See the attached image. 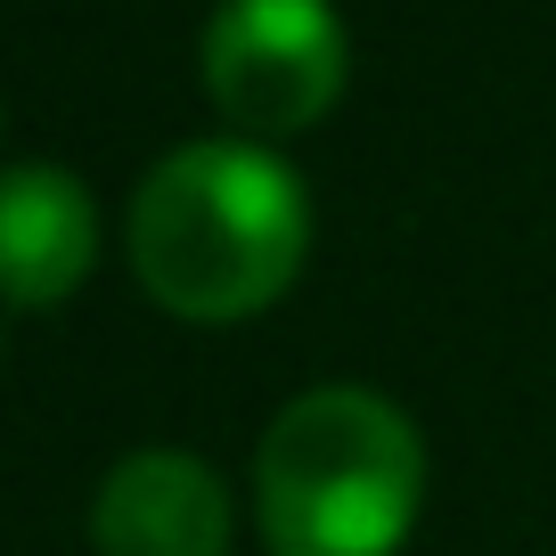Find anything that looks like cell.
<instances>
[{
	"instance_id": "5",
	"label": "cell",
	"mask_w": 556,
	"mask_h": 556,
	"mask_svg": "<svg viewBox=\"0 0 556 556\" xmlns=\"http://www.w3.org/2000/svg\"><path fill=\"white\" fill-rule=\"evenodd\" d=\"M99 262V205L58 164H9L0 173V303L50 312Z\"/></svg>"
},
{
	"instance_id": "4",
	"label": "cell",
	"mask_w": 556,
	"mask_h": 556,
	"mask_svg": "<svg viewBox=\"0 0 556 556\" xmlns=\"http://www.w3.org/2000/svg\"><path fill=\"white\" fill-rule=\"evenodd\" d=\"M90 540L99 556H229L238 516H229L222 475L197 451H131L106 467L90 500Z\"/></svg>"
},
{
	"instance_id": "1",
	"label": "cell",
	"mask_w": 556,
	"mask_h": 556,
	"mask_svg": "<svg viewBox=\"0 0 556 556\" xmlns=\"http://www.w3.org/2000/svg\"><path fill=\"white\" fill-rule=\"evenodd\" d=\"M123 245L173 319L238 328L295 287L312 254V197L254 139H189L139 180Z\"/></svg>"
},
{
	"instance_id": "3",
	"label": "cell",
	"mask_w": 556,
	"mask_h": 556,
	"mask_svg": "<svg viewBox=\"0 0 556 556\" xmlns=\"http://www.w3.org/2000/svg\"><path fill=\"white\" fill-rule=\"evenodd\" d=\"M205 99L238 139H295L344 99V25L328 0H222L205 25Z\"/></svg>"
},
{
	"instance_id": "2",
	"label": "cell",
	"mask_w": 556,
	"mask_h": 556,
	"mask_svg": "<svg viewBox=\"0 0 556 556\" xmlns=\"http://www.w3.org/2000/svg\"><path fill=\"white\" fill-rule=\"evenodd\" d=\"M426 507V442L368 384H312L254 451V523L270 556H401Z\"/></svg>"
}]
</instances>
